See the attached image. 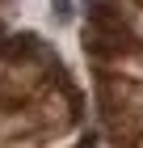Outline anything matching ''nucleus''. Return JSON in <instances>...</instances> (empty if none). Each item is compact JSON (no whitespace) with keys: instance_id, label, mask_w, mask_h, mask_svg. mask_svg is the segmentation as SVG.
I'll return each mask as SVG.
<instances>
[{"instance_id":"f257e3e1","label":"nucleus","mask_w":143,"mask_h":148,"mask_svg":"<svg viewBox=\"0 0 143 148\" xmlns=\"http://www.w3.org/2000/svg\"><path fill=\"white\" fill-rule=\"evenodd\" d=\"M76 9H80V0H51V25L55 30L76 25Z\"/></svg>"}]
</instances>
